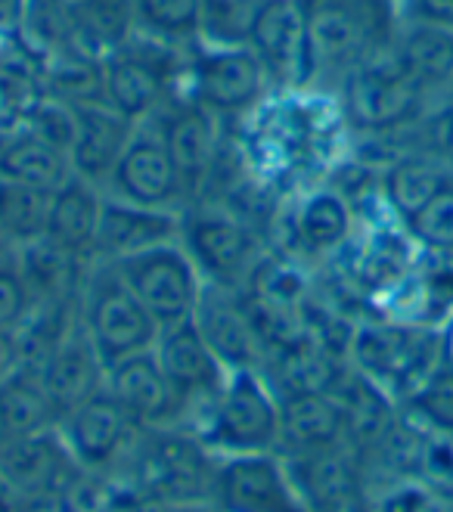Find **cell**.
Wrapping results in <instances>:
<instances>
[{
    "mask_svg": "<svg viewBox=\"0 0 453 512\" xmlns=\"http://www.w3.org/2000/svg\"><path fill=\"white\" fill-rule=\"evenodd\" d=\"M208 506L215 512H311L280 454L218 460Z\"/></svg>",
    "mask_w": 453,
    "mask_h": 512,
    "instance_id": "16",
    "label": "cell"
},
{
    "mask_svg": "<svg viewBox=\"0 0 453 512\" xmlns=\"http://www.w3.org/2000/svg\"><path fill=\"white\" fill-rule=\"evenodd\" d=\"M78 326L106 367L128 354L153 348L159 336V323L109 261H90L87 267L78 295Z\"/></svg>",
    "mask_w": 453,
    "mask_h": 512,
    "instance_id": "8",
    "label": "cell"
},
{
    "mask_svg": "<svg viewBox=\"0 0 453 512\" xmlns=\"http://www.w3.org/2000/svg\"><path fill=\"white\" fill-rule=\"evenodd\" d=\"M336 100L348 131L370 140L410 134L435 103L401 63L395 41L357 66L339 84Z\"/></svg>",
    "mask_w": 453,
    "mask_h": 512,
    "instance_id": "4",
    "label": "cell"
},
{
    "mask_svg": "<svg viewBox=\"0 0 453 512\" xmlns=\"http://www.w3.org/2000/svg\"><path fill=\"white\" fill-rule=\"evenodd\" d=\"M97 4L100 0H32L22 35L41 56L59 47H69L78 25Z\"/></svg>",
    "mask_w": 453,
    "mask_h": 512,
    "instance_id": "33",
    "label": "cell"
},
{
    "mask_svg": "<svg viewBox=\"0 0 453 512\" xmlns=\"http://www.w3.org/2000/svg\"><path fill=\"white\" fill-rule=\"evenodd\" d=\"M401 22L453 28V0H395Z\"/></svg>",
    "mask_w": 453,
    "mask_h": 512,
    "instance_id": "40",
    "label": "cell"
},
{
    "mask_svg": "<svg viewBox=\"0 0 453 512\" xmlns=\"http://www.w3.org/2000/svg\"><path fill=\"white\" fill-rule=\"evenodd\" d=\"M153 354L174 388L180 410H184V429H193L196 416L208 407V401L215 398L221 385L227 382L230 367L218 357V351L208 345L196 320L162 326L153 345Z\"/></svg>",
    "mask_w": 453,
    "mask_h": 512,
    "instance_id": "14",
    "label": "cell"
},
{
    "mask_svg": "<svg viewBox=\"0 0 453 512\" xmlns=\"http://www.w3.org/2000/svg\"><path fill=\"white\" fill-rule=\"evenodd\" d=\"M103 193L149 208H168V212H184L190 205L180 171L153 122L137 125L122 159L106 177Z\"/></svg>",
    "mask_w": 453,
    "mask_h": 512,
    "instance_id": "15",
    "label": "cell"
},
{
    "mask_svg": "<svg viewBox=\"0 0 453 512\" xmlns=\"http://www.w3.org/2000/svg\"><path fill=\"white\" fill-rule=\"evenodd\" d=\"M149 122L159 128L168 146V153L180 171V180H184L187 199L190 202L205 199L208 187L215 184V177L224 165L233 128L184 94L168 100Z\"/></svg>",
    "mask_w": 453,
    "mask_h": 512,
    "instance_id": "11",
    "label": "cell"
},
{
    "mask_svg": "<svg viewBox=\"0 0 453 512\" xmlns=\"http://www.w3.org/2000/svg\"><path fill=\"white\" fill-rule=\"evenodd\" d=\"M190 432H196L218 460L277 454L280 391L264 370H230L227 382L196 416Z\"/></svg>",
    "mask_w": 453,
    "mask_h": 512,
    "instance_id": "3",
    "label": "cell"
},
{
    "mask_svg": "<svg viewBox=\"0 0 453 512\" xmlns=\"http://www.w3.org/2000/svg\"><path fill=\"white\" fill-rule=\"evenodd\" d=\"M50 193L53 190H38L0 177V230L10 236L16 249L44 239Z\"/></svg>",
    "mask_w": 453,
    "mask_h": 512,
    "instance_id": "34",
    "label": "cell"
},
{
    "mask_svg": "<svg viewBox=\"0 0 453 512\" xmlns=\"http://www.w3.org/2000/svg\"><path fill=\"white\" fill-rule=\"evenodd\" d=\"M177 239H180V212L106 196L100 227H97L94 261L118 264L140 252L177 243Z\"/></svg>",
    "mask_w": 453,
    "mask_h": 512,
    "instance_id": "22",
    "label": "cell"
},
{
    "mask_svg": "<svg viewBox=\"0 0 453 512\" xmlns=\"http://www.w3.org/2000/svg\"><path fill=\"white\" fill-rule=\"evenodd\" d=\"M196 326L208 345L230 370H264L270 345L258 326L252 301L246 292L205 286V295L196 308Z\"/></svg>",
    "mask_w": 453,
    "mask_h": 512,
    "instance_id": "18",
    "label": "cell"
},
{
    "mask_svg": "<svg viewBox=\"0 0 453 512\" xmlns=\"http://www.w3.org/2000/svg\"><path fill=\"white\" fill-rule=\"evenodd\" d=\"M32 0H0V32H22Z\"/></svg>",
    "mask_w": 453,
    "mask_h": 512,
    "instance_id": "43",
    "label": "cell"
},
{
    "mask_svg": "<svg viewBox=\"0 0 453 512\" xmlns=\"http://www.w3.org/2000/svg\"><path fill=\"white\" fill-rule=\"evenodd\" d=\"M35 295L28 286L19 258L0 261V329H22L35 314Z\"/></svg>",
    "mask_w": 453,
    "mask_h": 512,
    "instance_id": "39",
    "label": "cell"
},
{
    "mask_svg": "<svg viewBox=\"0 0 453 512\" xmlns=\"http://www.w3.org/2000/svg\"><path fill=\"white\" fill-rule=\"evenodd\" d=\"M283 252L301 264H326L348 252L357 236L354 199L332 180L289 193L283 215Z\"/></svg>",
    "mask_w": 453,
    "mask_h": 512,
    "instance_id": "10",
    "label": "cell"
},
{
    "mask_svg": "<svg viewBox=\"0 0 453 512\" xmlns=\"http://www.w3.org/2000/svg\"><path fill=\"white\" fill-rule=\"evenodd\" d=\"M16 246L10 243V236L4 233V230H0V261H10V258H16Z\"/></svg>",
    "mask_w": 453,
    "mask_h": 512,
    "instance_id": "45",
    "label": "cell"
},
{
    "mask_svg": "<svg viewBox=\"0 0 453 512\" xmlns=\"http://www.w3.org/2000/svg\"><path fill=\"white\" fill-rule=\"evenodd\" d=\"M419 153H426L453 171V97H441L422 115V122L410 131Z\"/></svg>",
    "mask_w": 453,
    "mask_h": 512,
    "instance_id": "38",
    "label": "cell"
},
{
    "mask_svg": "<svg viewBox=\"0 0 453 512\" xmlns=\"http://www.w3.org/2000/svg\"><path fill=\"white\" fill-rule=\"evenodd\" d=\"M187 53L134 32L103 56V100L137 125L149 122L184 90Z\"/></svg>",
    "mask_w": 453,
    "mask_h": 512,
    "instance_id": "7",
    "label": "cell"
},
{
    "mask_svg": "<svg viewBox=\"0 0 453 512\" xmlns=\"http://www.w3.org/2000/svg\"><path fill=\"white\" fill-rule=\"evenodd\" d=\"M115 270L140 298V305L153 314L159 329L196 317V308L205 295V280L190 252L180 246V239L118 261Z\"/></svg>",
    "mask_w": 453,
    "mask_h": 512,
    "instance_id": "12",
    "label": "cell"
},
{
    "mask_svg": "<svg viewBox=\"0 0 453 512\" xmlns=\"http://www.w3.org/2000/svg\"><path fill=\"white\" fill-rule=\"evenodd\" d=\"M395 50L407 72L426 87L432 100H441L453 84V28L401 22Z\"/></svg>",
    "mask_w": 453,
    "mask_h": 512,
    "instance_id": "29",
    "label": "cell"
},
{
    "mask_svg": "<svg viewBox=\"0 0 453 512\" xmlns=\"http://www.w3.org/2000/svg\"><path fill=\"white\" fill-rule=\"evenodd\" d=\"M180 246L199 267L205 286L246 292L270 255L261 227L218 199L190 202L180 212Z\"/></svg>",
    "mask_w": 453,
    "mask_h": 512,
    "instance_id": "5",
    "label": "cell"
},
{
    "mask_svg": "<svg viewBox=\"0 0 453 512\" xmlns=\"http://www.w3.org/2000/svg\"><path fill=\"white\" fill-rule=\"evenodd\" d=\"M348 364L401 404L444 357V329L398 317H376L354 326Z\"/></svg>",
    "mask_w": 453,
    "mask_h": 512,
    "instance_id": "6",
    "label": "cell"
},
{
    "mask_svg": "<svg viewBox=\"0 0 453 512\" xmlns=\"http://www.w3.org/2000/svg\"><path fill=\"white\" fill-rule=\"evenodd\" d=\"M398 416L426 435L453 438V364L447 351L438 367L398 404Z\"/></svg>",
    "mask_w": 453,
    "mask_h": 512,
    "instance_id": "32",
    "label": "cell"
},
{
    "mask_svg": "<svg viewBox=\"0 0 453 512\" xmlns=\"http://www.w3.org/2000/svg\"><path fill=\"white\" fill-rule=\"evenodd\" d=\"M16 258L28 286H32L38 308H78L81 283L90 261L63 252L59 246L47 243V239L22 246Z\"/></svg>",
    "mask_w": 453,
    "mask_h": 512,
    "instance_id": "26",
    "label": "cell"
},
{
    "mask_svg": "<svg viewBox=\"0 0 453 512\" xmlns=\"http://www.w3.org/2000/svg\"><path fill=\"white\" fill-rule=\"evenodd\" d=\"M146 512H215L208 503H171V506H149Z\"/></svg>",
    "mask_w": 453,
    "mask_h": 512,
    "instance_id": "44",
    "label": "cell"
},
{
    "mask_svg": "<svg viewBox=\"0 0 453 512\" xmlns=\"http://www.w3.org/2000/svg\"><path fill=\"white\" fill-rule=\"evenodd\" d=\"M53 413L63 419L69 410L81 407L106 385V364L75 323L69 333L59 339L38 364L32 367Z\"/></svg>",
    "mask_w": 453,
    "mask_h": 512,
    "instance_id": "20",
    "label": "cell"
},
{
    "mask_svg": "<svg viewBox=\"0 0 453 512\" xmlns=\"http://www.w3.org/2000/svg\"><path fill=\"white\" fill-rule=\"evenodd\" d=\"M56 426L59 416L53 413L35 370H22L0 382V457Z\"/></svg>",
    "mask_w": 453,
    "mask_h": 512,
    "instance_id": "28",
    "label": "cell"
},
{
    "mask_svg": "<svg viewBox=\"0 0 453 512\" xmlns=\"http://www.w3.org/2000/svg\"><path fill=\"white\" fill-rule=\"evenodd\" d=\"M134 131L137 122L115 112L109 103L75 106V137L69 146L72 174H81L90 184L103 187L115 162L122 159L125 146L131 143Z\"/></svg>",
    "mask_w": 453,
    "mask_h": 512,
    "instance_id": "23",
    "label": "cell"
},
{
    "mask_svg": "<svg viewBox=\"0 0 453 512\" xmlns=\"http://www.w3.org/2000/svg\"><path fill=\"white\" fill-rule=\"evenodd\" d=\"M360 512H453V506L413 478H388L379 491L367 488Z\"/></svg>",
    "mask_w": 453,
    "mask_h": 512,
    "instance_id": "37",
    "label": "cell"
},
{
    "mask_svg": "<svg viewBox=\"0 0 453 512\" xmlns=\"http://www.w3.org/2000/svg\"><path fill=\"white\" fill-rule=\"evenodd\" d=\"M450 177H453V171L447 165H441L438 159L419 153V149H407V153L382 165L379 180H376L379 202L385 205L391 221L404 224L447 184Z\"/></svg>",
    "mask_w": 453,
    "mask_h": 512,
    "instance_id": "25",
    "label": "cell"
},
{
    "mask_svg": "<svg viewBox=\"0 0 453 512\" xmlns=\"http://www.w3.org/2000/svg\"><path fill=\"white\" fill-rule=\"evenodd\" d=\"M103 202H106L103 187L90 184L81 174H69L63 184L50 193L44 239L75 258L94 261Z\"/></svg>",
    "mask_w": 453,
    "mask_h": 512,
    "instance_id": "24",
    "label": "cell"
},
{
    "mask_svg": "<svg viewBox=\"0 0 453 512\" xmlns=\"http://www.w3.org/2000/svg\"><path fill=\"white\" fill-rule=\"evenodd\" d=\"M274 84H270L258 56L246 44H196L187 53L184 90L180 94L208 109L224 125H239L255 112Z\"/></svg>",
    "mask_w": 453,
    "mask_h": 512,
    "instance_id": "9",
    "label": "cell"
},
{
    "mask_svg": "<svg viewBox=\"0 0 453 512\" xmlns=\"http://www.w3.org/2000/svg\"><path fill=\"white\" fill-rule=\"evenodd\" d=\"M444 351H447V357H450V364H453V320L444 326Z\"/></svg>",
    "mask_w": 453,
    "mask_h": 512,
    "instance_id": "46",
    "label": "cell"
},
{
    "mask_svg": "<svg viewBox=\"0 0 453 512\" xmlns=\"http://www.w3.org/2000/svg\"><path fill=\"white\" fill-rule=\"evenodd\" d=\"M72 174L69 153L25 125L0 134V177L38 190H56Z\"/></svg>",
    "mask_w": 453,
    "mask_h": 512,
    "instance_id": "27",
    "label": "cell"
},
{
    "mask_svg": "<svg viewBox=\"0 0 453 512\" xmlns=\"http://www.w3.org/2000/svg\"><path fill=\"white\" fill-rule=\"evenodd\" d=\"M134 32L180 50L202 44V0H128Z\"/></svg>",
    "mask_w": 453,
    "mask_h": 512,
    "instance_id": "31",
    "label": "cell"
},
{
    "mask_svg": "<svg viewBox=\"0 0 453 512\" xmlns=\"http://www.w3.org/2000/svg\"><path fill=\"white\" fill-rule=\"evenodd\" d=\"M59 438L69 447L72 460L97 478H115L140 438L143 429L118 407L106 391L69 410L56 426Z\"/></svg>",
    "mask_w": 453,
    "mask_h": 512,
    "instance_id": "13",
    "label": "cell"
},
{
    "mask_svg": "<svg viewBox=\"0 0 453 512\" xmlns=\"http://www.w3.org/2000/svg\"><path fill=\"white\" fill-rule=\"evenodd\" d=\"M246 47L258 56L274 90L311 87V44L301 0H267L249 28Z\"/></svg>",
    "mask_w": 453,
    "mask_h": 512,
    "instance_id": "17",
    "label": "cell"
},
{
    "mask_svg": "<svg viewBox=\"0 0 453 512\" xmlns=\"http://www.w3.org/2000/svg\"><path fill=\"white\" fill-rule=\"evenodd\" d=\"M218 457L190 429H143L115 478L143 506L208 503Z\"/></svg>",
    "mask_w": 453,
    "mask_h": 512,
    "instance_id": "2",
    "label": "cell"
},
{
    "mask_svg": "<svg viewBox=\"0 0 453 512\" xmlns=\"http://www.w3.org/2000/svg\"><path fill=\"white\" fill-rule=\"evenodd\" d=\"M28 370V351L22 329H0V382Z\"/></svg>",
    "mask_w": 453,
    "mask_h": 512,
    "instance_id": "41",
    "label": "cell"
},
{
    "mask_svg": "<svg viewBox=\"0 0 453 512\" xmlns=\"http://www.w3.org/2000/svg\"><path fill=\"white\" fill-rule=\"evenodd\" d=\"M44 94L69 106L106 103L103 100V59L78 47H59L41 56Z\"/></svg>",
    "mask_w": 453,
    "mask_h": 512,
    "instance_id": "30",
    "label": "cell"
},
{
    "mask_svg": "<svg viewBox=\"0 0 453 512\" xmlns=\"http://www.w3.org/2000/svg\"><path fill=\"white\" fill-rule=\"evenodd\" d=\"M401 227L410 236L416 252L453 261V177Z\"/></svg>",
    "mask_w": 453,
    "mask_h": 512,
    "instance_id": "35",
    "label": "cell"
},
{
    "mask_svg": "<svg viewBox=\"0 0 453 512\" xmlns=\"http://www.w3.org/2000/svg\"><path fill=\"white\" fill-rule=\"evenodd\" d=\"M311 44V87L336 94L339 84L398 35L395 0H301Z\"/></svg>",
    "mask_w": 453,
    "mask_h": 512,
    "instance_id": "1",
    "label": "cell"
},
{
    "mask_svg": "<svg viewBox=\"0 0 453 512\" xmlns=\"http://www.w3.org/2000/svg\"><path fill=\"white\" fill-rule=\"evenodd\" d=\"M345 444H351L348 413L336 391L305 388L280 395V457L317 454Z\"/></svg>",
    "mask_w": 453,
    "mask_h": 512,
    "instance_id": "21",
    "label": "cell"
},
{
    "mask_svg": "<svg viewBox=\"0 0 453 512\" xmlns=\"http://www.w3.org/2000/svg\"><path fill=\"white\" fill-rule=\"evenodd\" d=\"M267 0H202L205 44H246L249 28Z\"/></svg>",
    "mask_w": 453,
    "mask_h": 512,
    "instance_id": "36",
    "label": "cell"
},
{
    "mask_svg": "<svg viewBox=\"0 0 453 512\" xmlns=\"http://www.w3.org/2000/svg\"><path fill=\"white\" fill-rule=\"evenodd\" d=\"M0 512H50V509H44L22 488H16L13 481L4 475V469H0Z\"/></svg>",
    "mask_w": 453,
    "mask_h": 512,
    "instance_id": "42",
    "label": "cell"
},
{
    "mask_svg": "<svg viewBox=\"0 0 453 512\" xmlns=\"http://www.w3.org/2000/svg\"><path fill=\"white\" fill-rule=\"evenodd\" d=\"M103 391L134 419L137 429H184V410L153 348L109 364Z\"/></svg>",
    "mask_w": 453,
    "mask_h": 512,
    "instance_id": "19",
    "label": "cell"
}]
</instances>
